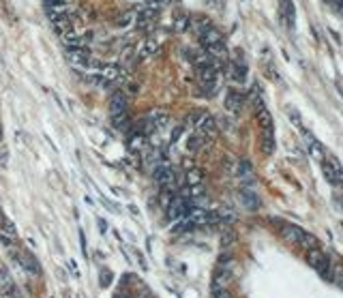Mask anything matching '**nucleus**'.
<instances>
[{
    "mask_svg": "<svg viewBox=\"0 0 343 298\" xmlns=\"http://www.w3.org/2000/svg\"><path fill=\"white\" fill-rule=\"evenodd\" d=\"M307 262H309V266H313L317 272L322 274L324 279H328V281H333V271H330V262H328V255L324 253L320 247H313L307 251Z\"/></svg>",
    "mask_w": 343,
    "mask_h": 298,
    "instance_id": "1",
    "label": "nucleus"
},
{
    "mask_svg": "<svg viewBox=\"0 0 343 298\" xmlns=\"http://www.w3.org/2000/svg\"><path fill=\"white\" fill-rule=\"evenodd\" d=\"M127 112H122V114H116V116H112V125L116 127V129H125L127 127Z\"/></svg>",
    "mask_w": 343,
    "mask_h": 298,
    "instance_id": "26",
    "label": "nucleus"
},
{
    "mask_svg": "<svg viewBox=\"0 0 343 298\" xmlns=\"http://www.w3.org/2000/svg\"><path fill=\"white\" fill-rule=\"evenodd\" d=\"M189 26H191V20H189L185 13H176V17H174V30L176 32H182V30H187Z\"/></svg>",
    "mask_w": 343,
    "mask_h": 298,
    "instance_id": "20",
    "label": "nucleus"
},
{
    "mask_svg": "<svg viewBox=\"0 0 343 298\" xmlns=\"http://www.w3.org/2000/svg\"><path fill=\"white\" fill-rule=\"evenodd\" d=\"M135 24V13H131V11H127V13H120L116 20V26L118 28H129Z\"/></svg>",
    "mask_w": 343,
    "mask_h": 298,
    "instance_id": "21",
    "label": "nucleus"
},
{
    "mask_svg": "<svg viewBox=\"0 0 343 298\" xmlns=\"http://www.w3.org/2000/svg\"><path fill=\"white\" fill-rule=\"evenodd\" d=\"M322 169H324V176L330 185H343V165L335 157H324L322 159Z\"/></svg>",
    "mask_w": 343,
    "mask_h": 298,
    "instance_id": "3",
    "label": "nucleus"
},
{
    "mask_svg": "<svg viewBox=\"0 0 343 298\" xmlns=\"http://www.w3.org/2000/svg\"><path fill=\"white\" fill-rule=\"evenodd\" d=\"M212 298H232V294H229L221 283H215L212 285Z\"/></svg>",
    "mask_w": 343,
    "mask_h": 298,
    "instance_id": "27",
    "label": "nucleus"
},
{
    "mask_svg": "<svg viewBox=\"0 0 343 298\" xmlns=\"http://www.w3.org/2000/svg\"><path fill=\"white\" fill-rule=\"evenodd\" d=\"M219 41H223V39H221V32H219L215 26H212L210 30H206L204 34H200V43H202L204 48H208V45H215V43H219Z\"/></svg>",
    "mask_w": 343,
    "mask_h": 298,
    "instance_id": "16",
    "label": "nucleus"
},
{
    "mask_svg": "<svg viewBox=\"0 0 343 298\" xmlns=\"http://www.w3.org/2000/svg\"><path fill=\"white\" fill-rule=\"evenodd\" d=\"M191 200L185 195H176L168 202V219L170 221H178L182 217H187L189 210H191Z\"/></svg>",
    "mask_w": 343,
    "mask_h": 298,
    "instance_id": "2",
    "label": "nucleus"
},
{
    "mask_svg": "<svg viewBox=\"0 0 343 298\" xmlns=\"http://www.w3.org/2000/svg\"><path fill=\"white\" fill-rule=\"evenodd\" d=\"M127 2H138V0H127Z\"/></svg>",
    "mask_w": 343,
    "mask_h": 298,
    "instance_id": "31",
    "label": "nucleus"
},
{
    "mask_svg": "<svg viewBox=\"0 0 343 298\" xmlns=\"http://www.w3.org/2000/svg\"><path fill=\"white\" fill-rule=\"evenodd\" d=\"M279 13H281V20L286 22L287 28L294 26V2L292 0H279Z\"/></svg>",
    "mask_w": 343,
    "mask_h": 298,
    "instance_id": "12",
    "label": "nucleus"
},
{
    "mask_svg": "<svg viewBox=\"0 0 343 298\" xmlns=\"http://www.w3.org/2000/svg\"><path fill=\"white\" fill-rule=\"evenodd\" d=\"M238 197H240L242 206H245L247 210H257V208H259V197H257V193L251 189V187H245V189H240V191H238Z\"/></svg>",
    "mask_w": 343,
    "mask_h": 298,
    "instance_id": "10",
    "label": "nucleus"
},
{
    "mask_svg": "<svg viewBox=\"0 0 343 298\" xmlns=\"http://www.w3.org/2000/svg\"><path fill=\"white\" fill-rule=\"evenodd\" d=\"M257 122H259V127H262V131H275V127H273V116H270V112H268L266 108L257 109Z\"/></svg>",
    "mask_w": 343,
    "mask_h": 298,
    "instance_id": "18",
    "label": "nucleus"
},
{
    "mask_svg": "<svg viewBox=\"0 0 343 298\" xmlns=\"http://www.w3.org/2000/svg\"><path fill=\"white\" fill-rule=\"evenodd\" d=\"M202 92L204 97H215L219 92V80H212V81H202Z\"/></svg>",
    "mask_w": 343,
    "mask_h": 298,
    "instance_id": "22",
    "label": "nucleus"
},
{
    "mask_svg": "<svg viewBox=\"0 0 343 298\" xmlns=\"http://www.w3.org/2000/svg\"><path fill=\"white\" fill-rule=\"evenodd\" d=\"M120 81H125V69L120 65L101 67V84H120Z\"/></svg>",
    "mask_w": 343,
    "mask_h": 298,
    "instance_id": "7",
    "label": "nucleus"
},
{
    "mask_svg": "<svg viewBox=\"0 0 343 298\" xmlns=\"http://www.w3.org/2000/svg\"><path fill=\"white\" fill-rule=\"evenodd\" d=\"M157 15H159V9L155 7H144L140 11L138 15H135V24H138V28H142V30H146V28H152L157 22Z\"/></svg>",
    "mask_w": 343,
    "mask_h": 298,
    "instance_id": "8",
    "label": "nucleus"
},
{
    "mask_svg": "<svg viewBox=\"0 0 343 298\" xmlns=\"http://www.w3.org/2000/svg\"><path fill=\"white\" fill-rule=\"evenodd\" d=\"M127 108H129V99H127V92H120V90H116L114 95L110 97V112H112V116H116V114H122V112H127Z\"/></svg>",
    "mask_w": 343,
    "mask_h": 298,
    "instance_id": "9",
    "label": "nucleus"
},
{
    "mask_svg": "<svg viewBox=\"0 0 343 298\" xmlns=\"http://www.w3.org/2000/svg\"><path fill=\"white\" fill-rule=\"evenodd\" d=\"M259 148H262V153L268 157L275 153L277 144H275V131H262V135H259Z\"/></svg>",
    "mask_w": 343,
    "mask_h": 298,
    "instance_id": "13",
    "label": "nucleus"
},
{
    "mask_svg": "<svg viewBox=\"0 0 343 298\" xmlns=\"http://www.w3.org/2000/svg\"><path fill=\"white\" fill-rule=\"evenodd\" d=\"M305 144H307V148H309V155L311 157H315V159H324V157H326V150H324V146L317 142L315 137L311 135L309 131H305Z\"/></svg>",
    "mask_w": 343,
    "mask_h": 298,
    "instance_id": "11",
    "label": "nucleus"
},
{
    "mask_svg": "<svg viewBox=\"0 0 343 298\" xmlns=\"http://www.w3.org/2000/svg\"><path fill=\"white\" fill-rule=\"evenodd\" d=\"M206 142H208V137L202 135V133L198 131V133H193V135L187 139V148L191 150V153H198L200 148H204V146H206Z\"/></svg>",
    "mask_w": 343,
    "mask_h": 298,
    "instance_id": "17",
    "label": "nucleus"
},
{
    "mask_svg": "<svg viewBox=\"0 0 343 298\" xmlns=\"http://www.w3.org/2000/svg\"><path fill=\"white\" fill-rule=\"evenodd\" d=\"M287 116H289V118H292V122H294V125L303 127V122H300V114H298V112H296V109H294V108H287Z\"/></svg>",
    "mask_w": 343,
    "mask_h": 298,
    "instance_id": "28",
    "label": "nucleus"
},
{
    "mask_svg": "<svg viewBox=\"0 0 343 298\" xmlns=\"http://www.w3.org/2000/svg\"><path fill=\"white\" fill-rule=\"evenodd\" d=\"M11 253L15 255V260L20 262L22 268L30 274V277H34V279L41 277V266H39V262L32 253H28V251H17V249H11Z\"/></svg>",
    "mask_w": 343,
    "mask_h": 298,
    "instance_id": "4",
    "label": "nucleus"
},
{
    "mask_svg": "<svg viewBox=\"0 0 343 298\" xmlns=\"http://www.w3.org/2000/svg\"><path fill=\"white\" fill-rule=\"evenodd\" d=\"M232 238H234V236H232V232H228L226 236H223V244H229V243H232Z\"/></svg>",
    "mask_w": 343,
    "mask_h": 298,
    "instance_id": "30",
    "label": "nucleus"
},
{
    "mask_svg": "<svg viewBox=\"0 0 343 298\" xmlns=\"http://www.w3.org/2000/svg\"><path fill=\"white\" fill-rule=\"evenodd\" d=\"M157 43L155 41H144V43L140 45V50H135V54H138V58H142V60H146V58H152L157 54Z\"/></svg>",
    "mask_w": 343,
    "mask_h": 298,
    "instance_id": "15",
    "label": "nucleus"
},
{
    "mask_svg": "<svg viewBox=\"0 0 343 298\" xmlns=\"http://www.w3.org/2000/svg\"><path fill=\"white\" fill-rule=\"evenodd\" d=\"M242 103H245V97L240 95V92H236V90H229L228 95H226V108L229 109V112H240L242 109Z\"/></svg>",
    "mask_w": 343,
    "mask_h": 298,
    "instance_id": "14",
    "label": "nucleus"
},
{
    "mask_svg": "<svg viewBox=\"0 0 343 298\" xmlns=\"http://www.w3.org/2000/svg\"><path fill=\"white\" fill-rule=\"evenodd\" d=\"M202 178H204V174L200 172V169H189V172H187V183H189V187L202 185Z\"/></svg>",
    "mask_w": 343,
    "mask_h": 298,
    "instance_id": "24",
    "label": "nucleus"
},
{
    "mask_svg": "<svg viewBox=\"0 0 343 298\" xmlns=\"http://www.w3.org/2000/svg\"><path fill=\"white\" fill-rule=\"evenodd\" d=\"M236 174H238L240 178H245V180L253 178V167H251V163H249V161H240V163H238V169H236Z\"/></svg>",
    "mask_w": 343,
    "mask_h": 298,
    "instance_id": "23",
    "label": "nucleus"
},
{
    "mask_svg": "<svg viewBox=\"0 0 343 298\" xmlns=\"http://www.w3.org/2000/svg\"><path fill=\"white\" fill-rule=\"evenodd\" d=\"M210 28H212V22L208 20V17H195L193 20V30L198 32V37L204 34L206 30H210Z\"/></svg>",
    "mask_w": 343,
    "mask_h": 298,
    "instance_id": "19",
    "label": "nucleus"
},
{
    "mask_svg": "<svg viewBox=\"0 0 343 298\" xmlns=\"http://www.w3.org/2000/svg\"><path fill=\"white\" fill-rule=\"evenodd\" d=\"M135 58H138V54H135V48H127L125 52H122V65H125V67L133 65Z\"/></svg>",
    "mask_w": 343,
    "mask_h": 298,
    "instance_id": "25",
    "label": "nucleus"
},
{
    "mask_svg": "<svg viewBox=\"0 0 343 298\" xmlns=\"http://www.w3.org/2000/svg\"><path fill=\"white\" fill-rule=\"evenodd\" d=\"M277 223H279L281 236L286 238L287 243H292V244H303V243H305L307 232H305V230H300L298 225H294V223H286V221H277Z\"/></svg>",
    "mask_w": 343,
    "mask_h": 298,
    "instance_id": "6",
    "label": "nucleus"
},
{
    "mask_svg": "<svg viewBox=\"0 0 343 298\" xmlns=\"http://www.w3.org/2000/svg\"><path fill=\"white\" fill-rule=\"evenodd\" d=\"M228 75H229V80H232V81H236V84H245V80H247V65H245V58H242L240 50H236L234 60L229 62Z\"/></svg>",
    "mask_w": 343,
    "mask_h": 298,
    "instance_id": "5",
    "label": "nucleus"
},
{
    "mask_svg": "<svg viewBox=\"0 0 343 298\" xmlns=\"http://www.w3.org/2000/svg\"><path fill=\"white\" fill-rule=\"evenodd\" d=\"M182 133H185V127H176V129H174V133H172V139H174V142H176V139H180V135H182Z\"/></svg>",
    "mask_w": 343,
    "mask_h": 298,
    "instance_id": "29",
    "label": "nucleus"
}]
</instances>
